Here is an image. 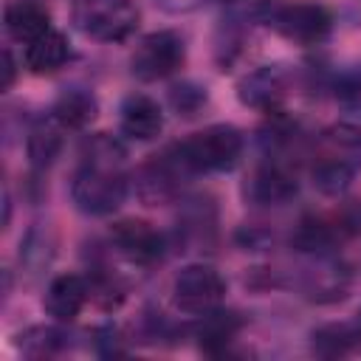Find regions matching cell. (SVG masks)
Returning a JSON list of instances; mask_svg holds the SVG:
<instances>
[{
  "label": "cell",
  "instance_id": "cell-2",
  "mask_svg": "<svg viewBox=\"0 0 361 361\" xmlns=\"http://www.w3.org/2000/svg\"><path fill=\"white\" fill-rule=\"evenodd\" d=\"M361 169V130L353 124H333L322 133L310 164L313 186L322 195H341Z\"/></svg>",
  "mask_w": 361,
  "mask_h": 361
},
{
  "label": "cell",
  "instance_id": "cell-11",
  "mask_svg": "<svg viewBox=\"0 0 361 361\" xmlns=\"http://www.w3.org/2000/svg\"><path fill=\"white\" fill-rule=\"evenodd\" d=\"M118 130L133 141H152L164 130V110L147 93H130L118 107Z\"/></svg>",
  "mask_w": 361,
  "mask_h": 361
},
{
  "label": "cell",
  "instance_id": "cell-17",
  "mask_svg": "<svg viewBox=\"0 0 361 361\" xmlns=\"http://www.w3.org/2000/svg\"><path fill=\"white\" fill-rule=\"evenodd\" d=\"M240 327H243V322H240L237 313L217 307V310H209V313L197 316V324H195L192 336L197 338V347L203 353H212L214 355V353H223L234 341V336L240 333Z\"/></svg>",
  "mask_w": 361,
  "mask_h": 361
},
{
  "label": "cell",
  "instance_id": "cell-14",
  "mask_svg": "<svg viewBox=\"0 0 361 361\" xmlns=\"http://www.w3.org/2000/svg\"><path fill=\"white\" fill-rule=\"evenodd\" d=\"M62 133L65 127L48 113L42 118H37L31 127H28V135H25V155H28V164L34 172H45L62 152Z\"/></svg>",
  "mask_w": 361,
  "mask_h": 361
},
{
  "label": "cell",
  "instance_id": "cell-22",
  "mask_svg": "<svg viewBox=\"0 0 361 361\" xmlns=\"http://www.w3.org/2000/svg\"><path fill=\"white\" fill-rule=\"evenodd\" d=\"M169 99H172V107H175L178 113L195 116V113L206 104V90L197 87V85H178V87H172Z\"/></svg>",
  "mask_w": 361,
  "mask_h": 361
},
{
  "label": "cell",
  "instance_id": "cell-12",
  "mask_svg": "<svg viewBox=\"0 0 361 361\" xmlns=\"http://www.w3.org/2000/svg\"><path fill=\"white\" fill-rule=\"evenodd\" d=\"M296 175L282 164H262L245 183V197L257 206H282L296 197Z\"/></svg>",
  "mask_w": 361,
  "mask_h": 361
},
{
  "label": "cell",
  "instance_id": "cell-3",
  "mask_svg": "<svg viewBox=\"0 0 361 361\" xmlns=\"http://www.w3.org/2000/svg\"><path fill=\"white\" fill-rule=\"evenodd\" d=\"M186 172H226L243 155V135L231 124H209L172 147Z\"/></svg>",
  "mask_w": 361,
  "mask_h": 361
},
{
  "label": "cell",
  "instance_id": "cell-7",
  "mask_svg": "<svg viewBox=\"0 0 361 361\" xmlns=\"http://www.w3.org/2000/svg\"><path fill=\"white\" fill-rule=\"evenodd\" d=\"M186 59V45L178 31H152L138 39L133 56H130V71L141 82H161L172 76Z\"/></svg>",
  "mask_w": 361,
  "mask_h": 361
},
{
  "label": "cell",
  "instance_id": "cell-18",
  "mask_svg": "<svg viewBox=\"0 0 361 361\" xmlns=\"http://www.w3.org/2000/svg\"><path fill=\"white\" fill-rule=\"evenodd\" d=\"M96 113H99V102L85 87H68L51 104V116L65 130H85L96 118Z\"/></svg>",
  "mask_w": 361,
  "mask_h": 361
},
{
  "label": "cell",
  "instance_id": "cell-15",
  "mask_svg": "<svg viewBox=\"0 0 361 361\" xmlns=\"http://www.w3.org/2000/svg\"><path fill=\"white\" fill-rule=\"evenodd\" d=\"M71 59V42L62 31L51 28L42 37H37L34 42L25 45L23 51V65L34 73V76H48L56 73L65 62Z\"/></svg>",
  "mask_w": 361,
  "mask_h": 361
},
{
  "label": "cell",
  "instance_id": "cell-8",
  "mask_svg": "<svg viewBox=\"0 0 361 361\" xmlns=\"http://www.w3.org/2000/svg\"><path fill=\"white\" fill-rule=\"evenodd\" d=\"M110 245L135 265H152L164 257V234L144 220H118L110 226Z\"/></svg>",
  "mask_w": 361,
  "mask_h": 361
},
{
  "label": "cell",
  "instance_id": "cell-6",
  "mask_svg": "<svg viewBox=\"0 0 361 361\" xmlns=\"http://www.w3.org/2000/svg\"><path fill=\"white\" fill-rule=\"evenodd\" d=\"M226 299V279L206 262L183 265L172 279V302L186 316H203L217 310Z\"/></svg>",
  "mask_w": 361,
  "mask_h": 361
},
{
  "label": "cell",
  "instance_id": "cell-16",
  "mask_svg": "<svg viewBox=\"0 0 361 361\" xmlns=\"http://www.w3.org/2000/svg\"><path fill=\"white\" fill-rule=\"evenodd\" d=\"M45 31H51V14L45 6L34 0H14L6 6V34L14 42L28 45Z\"/></svg>",
  "mask_w": 361,
  "mask_h": 361
},
{
  "label": "cell",
  "instance_id": "cell-13",
  "mask_svg": "<svg viewBox=\"0 0 361 361\" xmlns=\"http://www.w3.org/2000/svg\"><path fill=\"white\" fill-rule=\"evenodd\" d=\"M183 172H186V166L178 161L175 149H169L164 155H155L147 166H141L138 195L147 203H164L178 192V180H180Z\"/></svg>",
  "mask_w": 361,
  "mask_h": 361
},
{
  "label": "cell",
  "instance_id": "cell-4",
  "mask_svg": "<svg viewBox=\"0 0 361 361\" xmlns=\"http://www.w3.org/2000/svg\"><path fill=\"white\" fill-rule=\"evenodd\" d=\"M259 20L274 28L279 37L296 45H319L333 31V14L322 3H282V0H262L257 6Z\"/></svg>",
  "mask_w": 361,
  "mask_h": 361
},
{
  "label": "cell",
  "instance_id": "cell-1",
  "mask_svg": "<svg viewBox=\"0 0 361 361\" xmlns=\"http://www.w3.org/2000/svg\"><path fill=\"white\" fill-rule=\"evenodd\" d=\"M130 192L124 172V147L107 133H96L82 147V161L71 178V200L82 214L107 217Z\"/></svg>",
  "mask_w": 361,
  "mask_h": 361
},
{
  "label": "cell",
  "instance_id": "cell-19",
  "mask_svg": "<svg viewBox=\"0 0 361 361\" xmlns=\"http://www.w3.org/2000/svg\"><path fill=\"white\" fill-rule=\"evenodd\" d=\"M358 338H361V327H353V324H324V327H319L313 333V353L336 358V355H344Z\"/></svg>",
  "mask_w": 361,
  "mask_h": 361
},
{
  "label": "cell",
  "instance_id": "cell-21",
  "mask_svg": "<svg viewBox=\"0 0 361 361\" xmlns=\"http://www.w3.org/2000/svg\"><path fill=\"white\" fill-rule=\"evenodd\" d=\"M336 99H338V104H341L344 110L361 116V65L353 68V71H347V73L338 79V85H336Z\"/></svg>",
  "mask_w": 361,
  "mask_h": 361
},
{
  "label": "cell",
  "instance_id": "cell-25",
  "mask_svg": "<svg viewBox=\"0 0 361 361\" xmlns=\"http://www.w3.org/2000/svg\"><path fill=\"white\" fill-rule=\"evenodd\" d=\"M217 3H237V0H217Z\"/></svg>",
  "mask_w": 361,
  "mask_h": 361
},
{
  "label": "cell",
  "instance_id": "cell-10",
  "mask_svg": "<svg viewBox=\"0 0 361 361\" xmlns=\"http://www.w3.org/2000/svg\"><path fill=\"white\" fill-rule=\"evenodd\" d=\"M90 293H93V288H90V282L85 276H79V274H59V276H54L48 282L45 296H42V307L56 322H73L85 310Z\"/></svg>",
  "mask_w": 361,
  "mask_h": 361
},
{
  "label": "cell",
  "instance_id": "cell-9",
  "mask_svg": "<svg viewBox=\"0 0 361 361\" xmlns=\"http://www.w3.org/2000/svg\"><path fill=\"white\" fill-rule=\"evenodd\" d=\"M285 93H288V71L282 65H262L248 76H243L237 85L240 102L262 113H276Z\"/></svg>",
  "mask_w": 361,
  "mask_h": 361
},
{
  "label": "cell",
  "instance_id": "cell-23",
  "mask_svg": "<svg viewBox=\"0 0 361 361\" xmlns=\"http://www.w3.org/2000/svg\"><path fill=\"white\" fill-rule=\"evenodd\" d=\"M152 3L166 14H189V11L200 8L206 0H152Z\"/></svg>",
  "mask_w": 361,
  "mask_h": 361
},
{
  "label": "cell",
  "instance_id": "cell-24",
  "mask_svg": "<svg viewBox=\"0 0 361 361\" xmlns=\"http://www.w3.org/2000/svg\"><path fill=\"white\" fill-rule=\"evenodd\" d=\"M14 76H17V65H14L11 51L6 48V51H3V90H8V87L14 85Z\"/></svg>",
  "mask_w": 361,
  "mask_h": 361
},
{
  "label": "cell",
  "instance_id": "cell-20",
  "mask_svg": "<svg viewBox=\"0 0 361 361\" xmlns=\"http://www.w3.org/2000/svg\"><path fill=\"white\" fill-rule=\"evenodd\" d=\"M20 341V350L25 353V355H31V358H45V355H54V353H59L68 341V336L62 333V330H56V327H51V324H37V327H28L25 333H20L17 336Z\"/></svg>",
  "mask_w": 361,
  "mask_h": 361
},
{
  "label": "cell",
  "instance_id": "cell-5",
  "mask_svg": "<svg viewBox=\"0 0 361 361\" xmlns=\"http://www.w3.org/2000/svg\"><path fill=\"white\" fill-rule=\"evenodd\" d=\"M141 11L135 0H73V25L96 42H124L135 34Z\"/></svg>",
  "mask_w": 361,
  "mask_h": 361
}]
</instances>
